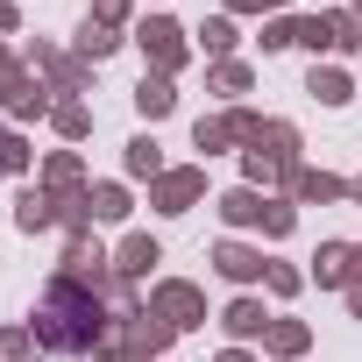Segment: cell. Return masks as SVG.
I'll return each mask as SVG.
<instances>
[{"label":"cell","instance_id":"e575fe53","mask_svg":"<svg viewBox=\"0 0 362 362\" xmlns=\"http://www.w3.org/2000/svg\"><path fill=\"white\" fill-rule=\"evenodd\" d=\"M348 291H362V242L348 249Z\"/></svg>","mask_w":362,"mask_h":362},{"label":"cell","instance_id":"f35d334b","mask_svg":"<svg viewBox=\"0 0 362 362\" xmlns=\"http://www.w3.org/2000/svg\"><path fill=\"white\" fill-rule=\"evenodd\" d=\"M348 313H355V320H362V291H348Z\"/></svg>","mask_w":362,"mask_h":362},{"label":"cell","instance_id":"7402d4cb","mask_svg":"<svg viewBox=\"0 0 362 362\" xmlns=\"http://www.w3.org/2000/svg\"><path fill=\"white\" fill-rule=\"evenodd\" d=\"M327 22V43L334 50H362V22H355V8H334V15H320Z\"/></svg>","mask_w":362,"mask_h":362},{"label":"cell","instance_id":"44dd1931","mask_svg":"<svg viewBox=\"0 0 362 362\" xmlns=\"http://www.w3.org/2000/svg\"><path fill=\"white\" fill-rule=\"evenodd\" d=\"M128 177H149V185L163 177V156H156V135H135V142H128Z\"/></svg>","mask_w":362,"mask_h":362},{"label":"cell","instance_id":"603a6c76","mask_svg":"<svg viewBox=\"0 0 362 362\" xmlns=\"http://www.w3.org/2000/svg\"><path fill=\"white\" fill-rule=\"evenodd\" d=\"M313 277H320V284H348V242H327V249L313 256Z\"/></svg>","mask_w":362,"mask_h":362},{"label":"cell","instance_id":"cb8c5ba5","mask_svg":"<svg viewBox=\"0 0 362 362\" xmlns=\"http://www.w3.org/2000/svg\"><path fill=\"white\" fill-rule=\"evenodd\" d=\"M50 121H57V135H64V142H78V135L93 128V114H86L78 100H64V107H50Z\"/></svg>","mask_w":362,"mask_h":362},{"label":"cell","instance_id":"4316f807","mask_svg":"<svg viewBox=\"0 0 362 362\" xmlns=\"http://www.w3.org/2000/svg\"><path fill=\"white\" fill-rule=\"evenodd\" d=\"M256 228H263V235L277 242V235H291V228H298V214H291L284 199H263V221H256Z\"/></svg>","mask_w":362,"mask_h":362},{"label":"cell","instance_id":"9c48e42d","mask_svg":"<svg viewBox=\"0 0 362 362\" xmlns=\"http://www.w3.org/2000/svg\"><path fill=\"white\" fill-rule=\"evenodd\" d=\"M214 270L235 277V284H256L270 263H263V249H249V242H221V249H214Z\"/></svg>","mask_w":362,"mask_h":362},{"label":"cell","instance_id":"ffe728a7","mask_svg":"<svg viewBox=\"0 0 362 362\" xmlns=\"http://www.w3.org/2000/svg\"><path fill=\"white\" fill-rule=\"evenodd\" d=\"M86 214L93 221H128V192L121 185H86Z\"/></svg>","mask_w":362,"mask_h":362},{"label":"cell","instance_id":"4fadbf2b","mask_svg":"<svg viewBox=\"0 0 362 362\" xmlns=\"http://www.w3.org/2000/svg\"><path fill=\"white\" fill-rule=\"evenodd\" d=\"M43 192H64V199H78V192H86V163H78L71 149H57V156L43 163Z\"/></svg>","mask_w":362,"mask_h":362},{"label":"cell","instance_id":"83f0119b","mask_svg":"<svg viewBox=\"0 0 362 362\" xmlns=\"http://www.w3.org/2000/svg\"><path fill=\"white\" fill-rule=\"evenodd\" d=\"M43 341H36V327H8V334H0V355H8V362H22V355H36Z\"/></svg>","mask_w":362,"mask_h":362},{"label":"cell","instance_id":"e0dca14e","mask_svg":"<svg viewBox=\"0 0 362 362\" xmlns=\"http://www.w3.org/2000/svg\"><path fill=\"white\" fill-rule=\"evenodd\" d=\"M221 221H228V228H249V221H263V192H256V185H235V192H221Z\"/></svg>","mask_w":362,"mask_h":362},{"label":"cell","instance_id":"7a4b0ae2","mask_svg":"<svg viewBox=\"0 0 362 362\" xmlns=\"http://www.w3.org/2000/svg\"><path fill=\"white\" fill-rule=\"evenodd\" d=\"M163 348H170V327L149 305H128L121 320H107V341H100V355H114V362H156Z\"/></svg>","mask_w":362,"mask_h":362},{"label":"cell","instance_id":"4dcf8cb0","mask_svg":"<svg viewBox=\"0 0 362 362\" xmlns=\"http://www.w3.org/2000/svg\"><path fill=\"white\" fill-rule=\"evenodd\" d=\"M214 86H221V93H249V64L221 57V64H214Z\"/></svg>","mask_w":362,"mask_h":362},{"label":"cell","instance_id":"8d00e7d4","mask_svg":"<svg viewBox=\"0 0 362 362\" xmlns=\"http://www.w3.org/2000/svg\"><path fill=\"white\" fill-rule=\"evenodd\" d=\"M221 362H256V355H249V348H228V355H221Z\"/></svg>","mask_w":362,"mask_h":362},{"label":"cell","instance_id":"ab89813d","mask_svg":"<svg viewBox=\"0 0 362 362\" xmlns=\"http://www.w3.org/2000/svg\"><path fill=\"white\" fill-rule=\"evenodd\" d=\"M348 199H362V177H355V185H348Z\"/></svg>","mask_w":362,"mask_h":362},{"label":"cell","instance_id":"1f68e13d","mask_svg":"<svg viewBox=\"0 0 362 362\" xmlns=\"http://www.w3.org/2000/svg\"><path fill=\"white\" fill-rule=\"evenodd\" d=\"M263 277H270V291H277V298H291V291H298V270H291V263H270Z\"/></svg>","mask_w":362,"mask_h":362},{"label":"cell","instance_id":"d6a6232c","mask_svg":"<svg viewBox=\"0 0 362 362\" xmlns=\"http://www.w3.org/2000/svg\"><path fill=\"white\" fill-rule=\"evenodd\" d=\"M121 15H128V0H93V22H100V29H114Z\"/></svg>","mask_w":362,"mask_h":362},{"label":"cell","instance_id":"3957f363","mask_svg":"<svg viewBox=\"0 0 362 362\" xmlns=\"http://www.w3.org/2000/svg\"><path fill=\"white\" fill-rule=\"evenodd\" d=\"M149 313H156L170 334H192V327L206 320V298H199V284H185V277H163V284L149 291Z\"/></svg>","mask_w":362,"mask_h":362},{"label":"cell","instance_id":"74e56055","mask_svg":"<svg viewBox=\"0 0 362 362\" xmlns=\"http://www.w3.org/2000/svg\"><path fill=\"white\" fill-rule=\"evenodd\" d=\"M8 78H15V64H8V50H0V86H8Z\"/></svg>","mask_w":362,"mask_h":362},{"label":"cell","instance_id":"ac0fdd59","mask_svg":"<svg viewBox=\"0 0 362 362\" xmlns=\"http://www.w3.org/2000/svg\"><path fill=\"white\" fill-rule=\"evenodd\" d=\"M135 107H142V114H149V121H163V114H170V107H177V93H170V78H163V71H149V78H142V86H135Z\"/></svg>","mask_w":362,"mask_h":362},{"label":"cell","instance_id":"9a60e30c","mask_svg":"<svg viewBox=\"0 0 362 362\" xmlns=\"http://www.w3.org/2000/svg\"><path fill=\"white\" fill-rule=\"evenodd\" d=\"M305 93H313V100H327V107H348V100H355V86H348V71H341V64H313Z\"/></svg>","mask_w":362,"mask_h":362},{"label":"cell","instance_id":"5bb4252c","mask_svg":"<svg viewBox=\"0 0 362 362\" xmlns=\"http://www.w3.org/2000/svg\"><path fill=\"white\" fill-rule=\"evenodd\" d=\"M291 199L327 206V199H348V185H341V177H327V170H291Z\"/></svg>","mask_w":362,"mask_h":362},{"label":"cell","instance_id":"7c38bea8","mask_svg":"<svg viewBox=\"0 0 362 362\" xmlns=\"http://www.w3.org/2000/svg\"><path fill=\"white\" fill-rule=\"evenodd\" d=\"M50 221H64V199H57V192H22V199H15V228L43 235Z\"/></svg>","mask_w":362,"mask_h":362},{"label":"cell","instance_id":"6da1fadb","mask_svg":"<svg viewBox=\"0 0 362 362\" xmlns=\"http://www.w3.org/2000/svg\"><path fill=\"white\" fill-rule=\"evenodd\" d=\"M36 341H43V348H57V355H93V348L107 341L100 291L57 270V277H50V291H43V305H36Z\"/></svg>","mask_w":362,"mask_h":362},{"label":"cell","instance_id":"60d3db41","mask_svg":"<svg viewBox=\"0 0 362 362\" xmlns=\"http://www.w3.org/2000/svg\"><path fill=\"white\" fill-rule=\"evenodd\" d=\"M355 15H362V0H355Z\"/></svg>","mask_w":362,"mask_h":362},{"label":"cell","instance_id":"836d02e7","mask_svg":"<svg viewBox=\"0 0 362 362\" xmlns=\"http://www.w3.org/2000/svg\"><path fill=\"white\" fill-rule=\"evenodd\" d=\"M235 15H263V8H291V0H228Z\"/></svg>","mask_w":362,"mask_h":362},{"label":"cell","instance_id":"d6986e66","mask_svg":"<svg viewBox=\"0 0 362 362\" xmlns=\"http://www.w3.org/2000/svg\"><path fill=\"white\" fill-rule=\"evenodd\" d=\"M305 341H313V334H305V320H270V334H263V348H270V355H284V362H291V355H305Z\"/></svg>","mask_w":362,"mask_h":362},{"label":"cell","instance_id":"d4e9b609","mask_svg":"<svg viewBox=\"0 0 362 362\" xmlns=\"http://www.w3.org/2000/svg\"><path fill=\"white\" fill-rule=\"evenodd\" d=\"M15 170H29V142L15 128H0V177H15Z\"/></svg>","mask_w":362,"mask_h":362},{"label":"cell","instance_id":"f546056e","mask_svg":"<svg viewBox=\"0 0 362 362\" xmlns=\"http://www.w3.org/2000/svg\"><path fill=\"white\" fill-rule=\"evenodd\" d=\"M298 29H305V22H291V15L263 22V50H284V43H298Z\"/></svg>","mask_w":362,"mask_h":362},{"label":"cell","instance_id":"8992f818","mask_svg":"<svg viewBox=\"0 0 362 362\" xmlns=\"http://www.w3.org/2000/svg\"><path fill=\"white\" fill-rule=\"evenodd\" d=\"M256 128H263V121H256L249 107H235V114H221V121H199V128H192V142L214 156V149H228V142H256Z\"/></svg>","mask_w":362,"mask_h":362},{"label":"cell","instance_id":"30bf717a","mask_svg":"<svg viewBox=\"0 0 362 362\" xmlns=\"http://www.w3.org/2000/svg\"><path fill=\"white\" fill-rule=\"evenodd\" d=\"M149 263H163V249H156L149 235H128V242L114 249V277H121V284H135V277H149Z\"/></svg>","mask_w":362,"mask_h":362},{"label":"cell","instance_id":"f1b7e54d","mask_svg":"<svg viewBox=\"0 0 362 362\" xmlns=\"http://www.w3.org/2000/svg\"><path fill=\"white\" fill-rule=\"evenodd\" d=\"M199 43H206L214 57H228V50H235V22H228V15H214V22L199 29Z\"/></svg>","mask_w":362,"mask_h":362},{"label":"cell","instance_id":"5b68a950","mask_svg":"<svg viewBox=\"0 0 362 362\" xmlns=\"http://www.w3.org/2000/svg\"><path fill=\"white\" fill-rule=\"evenodd\" d=\"M199 192H206V170H163L156 185H149V206L156 214H192Z\"/></svg>","mask_w":362,"mask_h":362},{"label":"cell","instance_id":"ba28073f","mask_svg":"<svg viewBox=\"0 0 362 362\" xmlns=\"http://www.w3.org/2000/svg\"><path fill=\"white\" fill-rule=\"evenodd\" d=\"M0 107H8L15 121H36V114H50V86H36L29 71H15L8 86H0Z\"/></svg>","mask_w":362,"mask_h":362},{"label":"cell","instance_id":"484cf974","mask_svg":"<svg viewBox=\"0 0 362 362\" xmlns=\"http://www.w3.org/2000/svg\"><path fill=\"white\" fill-rule=\"evenodd\" d=\"M114 43H121V36H114V29H100V22H86V29H78V57H93V64H100Z\"/></svg>","mask_w":362,"mask_h":362},{"label":"cell","instance_id":"277c9868","mask_svg":"<svg viewBox=\"0 0 362 362\" xmlns=\"http://www.w3.org/2000/svg\"><path fill=\"white\" fill-rule=\"evenodd\" d=\"M135 43H142V57H149V64H156L163 78H170L177 64H185V29H177L170 15H149V22L135 29Z\"/></svg>","mask_w":362,"mask_h":362},{"label":"cell","instance_id":"2e32d148","mask_svg":"<svg viewBox=\"0 0 362 362\" xmlns=\"http://www.w3.org/2000/svg\"><path fill=\"white\" fill-rule=\"evenodd\" d=\"M221 327H228L235 341H256V334H270V313H263L256 298H235V305L221 313Z\"/></svg>","mask_w":362,"mask_h":362},{"label":"cell","instance_id":"8fae6325","mask_svg":"<svg viewBox=\"0 0 362 362\" xmlns=\"http://www.w3.org/2000/svg\"><path fill=\"white\" fill-rule=\"evenodd\" d=\"M29 71H50V78H57V93H78V86H86V64H78V57H57L50 43H36V50H29Z\"/></svg>","mask_w":362,"mask_h":362},{"label":"cell","instance_id":"52a82bcc","mask_svg":"<svg viewBox=\"0 0 362 362\" xmlns=\"http://www.w3.org/2000/svg\"><path fill=\"white\" fill-rule=\"evenodd\" d=\"M249 149H256V156H270V163H277V170H284V177H291V170H298V128H291V121H263V128H256V142H249Z\"/></svg>","mask_w":362,"mask_h":362},{"label":"cell","instance_id":"d590c367","mask_svg":"<svg viewBox=\"0 0 362 362\" xmlns=\"http://www.w3.org/2000/svg\"><path fill=\"white\" fill-rule=\"evenodd\" d=\"M15 29V8H8V0H0V36H8Z\"/></svg>","mask_w":362,"mask_h":362}]
</instances>
